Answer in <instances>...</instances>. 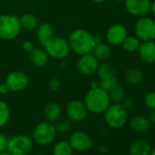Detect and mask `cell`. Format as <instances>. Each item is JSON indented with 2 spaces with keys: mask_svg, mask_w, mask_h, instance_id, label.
Listing matches in <instances>:
<instances>
[{
  "mask_svg": "<svg viewBox=\"0 0 155 155\" xmlns=\"http://www.w3.org/2000/svg\"><path fill=\"white\" fill-rule=\"evenodd\" d=\"M150 155H155V147L153 149H151V151H150Z\"/></svg>",
  "mask_w": 155,
  "mask_h": 155,
  "instance_id": "7bdbcfd3",
  "label": "cell"
},
{
  "mask_svg": "<svg viewBox=\"0 0 155 155\" xmlns=\"http://www.w3.org/2000/svg\"><path fill=\"white\" fill-rule=\"evenodd\" d=\"M150 122L147 117L142 115H135L130 120V129L137 133H143L150 129Z\"/></svg>",
  "mask_w": 155,
  "mask_h": 155,
  "instance_id": "d6986e66",
  "label": "cell"
},
{
  "mask_svg": "<svg viewBox=\"0 0 155 155\" xmlns=\"http://www.w3.org/2000/svg\"><path fill=\"white\" fill-rule=\"evenodd\" d=\"M68 142L73 150L78 152H86L90 150L93 145V141L90 134L83 130L74 131L70 135Z\"/></svg>",
  "mask_w": 155,
  "mask_h": 155,
  "instance_id": "30bf717a",
  "label": "cell"
},
{
  "mask_svg": "<svg viewBox=\"0 0 155 155\" xmlns=\"http://www.w3.org/2000/svg\"><path fill=\"white\" fill-rule=\"evenodd\" d=\"M121 104H122V106H123L126 110H130V109H132V108L134 107V105H135L134 101H133L132 99H130V98L124 99L123 101L121 102Z\"/></svg>",
  "mask_w": 155,
  "mask_h": 155,
  "instance_id": "836d02e7",
  "label": "cell"
},
{
  "mask_svg": "<svg viewBox=\"0 0 155 155\" xmlns=\"http://www.w3.org/2000/svg\"><path fill=\"white\" fill-rule=\"evenodd\" d=\"M0 155H11L8 150H5V151H1L0 152Z\"/></svg>",
  "mask_w": 155,
  "mask_h": 155,
  "instance_id": "60d3db41",
  "label": "cell"
},
{
  "mask_svg": "<svg viewBox=\"0 0 155 155\" xmlns=\"http://www.w3.org/2000/svg\"><path fill=\"white\" fill-rule=\"evenodd\" d=\"M22 28L26 30H35L38 27V18L31 13H26L19 18Z\"/></svg>",
  "mask_w": 155,
  "mask_h": 155,
  "instance_id": "603a6c76",
  "label": "cell"
},
{
  "mask_svg": "<svg viewBox=\"0 0 155 155\" xmlns=\"http://www.w3.org/2000/svg\"><path fill=\"white\" fill-rule=\"evenodd\" d=\"M60 87H61V82L58 78H52L48 82V89L53 92L58 91L60 89Z\"/></svg>",
  "mask_w": 155,
  "mask_h": 155,
  "instance_id": "1f68e13d",
  "label": "cell"
},
{
  "mask_svg": "<svg viewBox=\"0 0 155 155\" xmlns=\"http://www.w3.org/2000/svg\"><path fill=\"white\" fill-rule=\"evenodd\" d=\"M139 56L140 59L148 64H152L155 62V42L150 41H142L139 48Z\"/></svg>",
  "mask_w": 155,
  "mask_h": 155,
  "instance_id": "9a60e30c",
  "label": "cell"
},
{
  "mask_svg": "<svg viewBox=\"0 0 155 155\" xmlns=\"http://www.w3.org/2000/svg\"><path fill=\"white\" fill-rule=\"evenodd\" d=\"M43 115L47 121L55 123L60 118L61 108L57 102H49L45 106L43 110Z\"/></svg>",
  "mask_w": 155,
  "mask_h": 155,
  "instance_id": "ffe728a7",
  "label": "cell"
},
{
  "mask_svg": "<svg viewBox=\"0 0 155 155\" xmlns=\"http://www.w3.org/2000/svg\"><path fill=\"white\" fill-rule=\"evenodd\" d=\"M92 1H93L94 3H96V4H101V3L105 2L106 0H92Z\"/></svg>",
  "mask_w": 155,
  "mask_h": 155,
  "instance_id": "ab89813d",
  "label": "cell"
},
{
  "mask_svg": "<svg viewBox=\"0 0 155 155\" xmlns=\"http://www.w3.org/2000/svg\"><path fill=\"white\" fill-rule=\"evenodd\" d=\"M114 1H116V2H124L125 0H114Z\"/></svg>",
  "mask_w": 155,
  "mask_h": 155,
  "instance_id": "ee69618b",
  "label": "cell"
},
{
  "mask_svg": "<svg viewBox=\"0 0 155 155\" xmlns=\"http://www.w3.org/2000/svg\"><path fill=\"white\" fill-rule=\"evenodd\" d=\"M150 11L153 14V15H155V0L152 2V3H150Z\"/></svg>",
  "mask_w": 155,
  "mask_h": 155,
  "instance_id": "74e56055",
  "label": "cell"
},
{
  "mask_svg": "<svg viewBox=\"0 0 155 155\" xmlns=\"http://www.w3.org/2000/svg\"><path fill=\"white\" fill-rule=\"evenodd\" d=\"M44 48L48 55L54 59H64L71 51L68 41L61 37H53Z\"/></svg>",
  "mask_w": 155,
  "mask_h": 155,
  "instance_id": "8992f818",
  "label": "cell"
},
{
  "mask_svg": "<svg viewBox=\"0 0 155 155\" xmlns=\"http://www.w3.org/2000/svg\"><path fill=\"white\" fill-rule=\"evenodd\" d=\"M55 124L49 121H42L36 125L33 130V140L40 146H47L51 144L57 135Z\"/></svg>",
  "mask_w": 155,
  "mask_h": 155,
  "instance_id": "5b68a950",
  "label": "cell"
},
{
  "mask_svg": "<svg viewBox=\"0 0 155 155\" xmlns=\"http://www.w3.org/2000/svg\"><path fill=\"white\" fill-rule=\"evenodd\" d=\"M8 91H9V90L6 83L0 84V95H6Z\"/></svg>",
  "mask_w": 155,
  "mask_h": 155,
  "instance_id": "d590c367",
  "label": "cell"
},
{
  "mask_svg": "<svg viewBox=\"0 0 155 155\" xmlns=\"http://www.w3.org/2000/svg\"><path fill=\"white\" fill-rule=\"evenodd\" d=\"M104 120L106 124L114 130L121 129L128 120V110L121 103L110 104L104 111Z\"/></svg>",
  "mask_w": 155,
  "mask_h": 155,
  "instance_id": "277c9868",
  "label": "cell"
},
{
  "mask_svg": "<svg viewBox=\"0 0 155 155\" xmlns=\"http://www.w3.org/2000/svg\"><path fill=\"white\" fill-rule=\"evenodd\" d=\"M5 83L8 87L9 91L20 92L25 91L29 85L28 75L21 70H13L6 77Z\"/></svg>",
  "mask_w": 155,
  "mask_h": 155,
  "instance_id": "9c48e42d",
  "label": "cell"
},
{
  "mask_svg": "<svg viewBox=\"0 0 155 155\" xmlns=\"http://www.w3.org/2000/svg\"><path fill=\"white\" fill-rule=\"evenodd\" d=\"M33 148L32 140L25 134L13 136L8 140L7 150L11 155H28Z\"/></svg>",
  "mask_w": 155,
  "mask_h": 155,
  "instance_id": "52a82bcc",
  "label": "cell"
},
{
  "mask_svg": "<svg viewBox=\"0 0 155 155\" xmlns=\"http://www.w3.org/2000/svg\"><path fill=\"white\" fill-rule=\"evenodd\" d=\"M100 61L92 53L81 55L77 62V68L81 75L91 76L96 73Z\"/></svg>",
  "mask_w": 155,
  "mask_h": 155,
  "instance_id": "7c38bea8",
  "label": "cell"
},
{
  "mask_svg": "<svg viewBox=\"0 0 155 155\" xmlns=\"http://www.w3.org/2000/svg\"><path fill=\"white\" fill-rule=\"evenodd\" d=\"M140 45V40L136 36H129V35L125 38V39L121 43L122 48L129 53L137 51Z\"/></svg>",
  "mask_w": 155,
  "mask_h": 155,
  "instance_id": "484cf974",
  "label": "cell"
},
{
  "mask_svg": "<svg viewBox=\"0 0 155 155\" xmlns=\"http://www.w3.org/2000/svg\"><path fill=\"white\" fill-rule=\"evenodd\" d=\"M88 110L82 101L73 100L66 107V113L69 120L74 122L83 121L88 115Z\"/></svg>",
  "mask_w": 155,
  "mask_h": 155,
  "instance_id": "8fae6325",
  "label": "cell"
},
{
  "mask_svg": "<svg viewBox=\"0 0 155 155\" xmlns=\"http://www.w3.org/2000/svg\"><path fill=\"white\" fill-rule=\"evenodd\" d=\"M73 151L74 150L68 141L59 140L54 145L52 154L53 155H73Z\"/></svg>",
  "mask_w": 155,
  "mask_h": 155,
  "instance_id": "d4e9b609",
  "label": "cell"
},
{
  "mask_svg": "<svg viewBox=\"0 0 155 155\" xmlns=\"http://www.w3.org/2000/svg\"><path fill=\"white\" fill-rule=\"evenodd\" d=\"M150 142L144 139H138L131 142L130 146V155H150L151 151Z\"/></svg>",
  "mask_w": 155,
  "mask_h": 155,
  "instance_id": "e0dca14e",
  "label": "cell"
},
{
  "mask_svg": "<svg viewBox=\"0 0 155 155\" xmlns=\"http://www.w3.org/2000/svg\"><path fill=\"white\" fill-rule=\"evenodd\" d=\"M55 127L57 130V132H60V133H65L70 130L71 129V123L69 120H58L57 122H55Z\"/></svg>",
  "mask_w": 155,
  "mask_h": 155,
  "instance_id": "f546056e",
  "label": "cell"
},
{
  "mask_svg": "<svg viewBox=\"0 0 155 155\" xmlns=\"http://www.w3.org/2000/svg\"><path fill=\"white\" fill-rule=\"evenodd\" d=\"M125 81L131 85H138L141 83L143 80V74L142 72L136 68H130L126 69L124 73Z\"/></svg>",
  "mask_w": 155,
  "mask_h": 155,
  "instance_id": "7402d4cb",
  "label": "cell"
},
{
  "mask_svg": "<svg viewBox=\"0 0 155 155\" xmlns=\"http://www.w3.org/2000/svg\"><path fill=\"white\" fill-rule=\"evenodd\" d=\"M91 53L96 57V58L99 61L105 62L110 58L111 55V50L109 45H107L106 43L101 42L95 45Z\"/></svg>",
  "mask_w": 155,
  "mask_h": 155,
  "instance_id": "44dd1931",
  "label": "cell"
},
{
  "mask_svg": "<svg viewBox=\"0 0 155 155\" xmlns=\"http://www.w3.org/2000/svg\"><path fill=\"white\" fill-rule=\"evenodd\" d=\"M110 101L113 103H121L123 100L125 99V90L124 88L119 83L117 84L113 89H111L109 92Z\"/></svg>",
  "mask_w": 155,
  "mask_h": 155,
  "instance_id": "4316f807",
  "label": "cell"
},
{
  "mask_svg": "<svg viewBox=\"0 0 155 155\" xmlns=\"http://www.w3.org/2000/svg\"><path fill=\"white\" fill-rule=\"evenodd\" d=\"M10 119V109L7 102L0 100V128L7 125Z\"/></svg>",
  "mask_w": 155,
  "mask_h": 155,
  "instance_id": "83f0119b",
  "label": "cell"
},
{
  "mask_svg": "<svg viewBox=\"0 0 155 155\" xmlns=\"http://www.w3.org/2000/svg\"><path fill=\"white\" fill-rule=\"evenodd\" d=\"M68 41L70 50L79 56L91 53L96 45L94 36L84 28L73 30L69 35Z\"/></svg>",
  "mask_w": 155,
  "mask_h": 155,
  "instance_id": "6da1fadb",
  "label": "cell"
},
{
  "mask_svg": "<svg viewBox=\"0 0 155 155\" xmlns=\"http://www.w3.org/2000/svg\"><path fill=\"white\" fill-rule=\"evenodd\" d=\"M22 48H23V49H24L25 51H27V52H30V51L34 48V45H33V43H32L31 41H29V40H26V41H24V42H23V44H22Z\"/></svg>",
  "mask_w": 155,
  "mask_h": 155,
  "instance_id": "e575fe53",
  "label": "cell"
},
{
  "mask_svg": "<svg viewBox=\"0 0 155 155\" xmlns=\"http://www.w3.org/2000/svg\"><path fill=\"white\" fill-rule=\"evenodd\" d=\"M97 74L100 80H106V79H110V78L115 77V68L113 67L112 64L108 63L107 61L101 63L99 65L98 69H97Z\"/></svg>",
  "mask_w": 155,
  "mask_h": 155,
  "instance_id": "cb8c5ba5",
  "label": "cell"
},
{
  "mask_svg": "<svg viewBox=\"0 0 155 155\" xmlns=\"http://www.w3.org/2000/svg\"><path fill=\"white\" fill-rule=\"evenodd\" d=\"M128 36L127 28L121 24H114L109 28L106 33V39L111 46H120Z\"/></svg>",
  "mask_w": 155,
  "mask_h": 155,
  "instance_id": "5bb4252c",
  "label": "cell"
},
{
  "mask_svg": "<svg viewBox=\"0 0 155 155\" xmlns=\"http://www.w3.org/2000/svg\"><path fill=\"white\" fill-rule=\"evenodd\" d=\"M136 37L141 41L155 39V21L148 17H140L134 26Z\"/></svg>",
  "mask_w": 155,
  "mask_h": 155,
  "instance_id": "ba28073f",
  "label": "cell"
},
{
  "mask_svg": "<svg viewBox=\"0 0 155 155\" xmlns=\"http://www.w3.org/2000/svg\"><path fill=\"white\" fill-rule=\"evenodd\" d=\"M37 155H45V154H42V153H38V154H37Z\"/></svg>",
  "mask_w": 155,
  "mask_h": 155,
  "instance_id": "f6af8a7d",
  "label": "cell"
},
{
  "mask_svg": "<svg viewBox=\"0 0 155 155\" xmlns=\"http://www.w3.org/2000/svg\"><path fill=\"white\" fill-rule=\"evenodd\" d=\"M147 118L150 123H155V110H151V111L149 113V116Z\"/></svg>",
  "mask_w": 155,
  "mask_h": 155,
  "instance_id": "8d00e7d4",
  "label": "cell"
},
{
  "mask_svg": "<svg viewBox=\"0 0 155 155\" xmlns=\"http://www.w3.org/2000/svg\"><path fill=\"white\" fill-rule=\"evenodd\" d=\"M100 150H101V152H106V150H107L106 147H104V146H101Z\"/></svg>",
  "mask_w": 155,
  "mask_h": 155,
  "instance_id": "b9f144b4",
  "label": "cell"
},
{
  "mask_svg": "<svg viewBox=\"0 0 155 155\" xmlns=\"http://www.w3.org/2000/svg\"><path fill=\"white\" fill-rule=\"evenodd\" d=\"M99 87V83H97L96 81H93L91 83V89H95V88H98Z\"/></svg>",
  "mask_w": 155,
  "mask_h": 155,
  "instance_id": "f35d334b",
  "label": "cell"
},
{
  "mask_svg": "<svg viewBox=\"0 0 155 155\" xmlns=\"http://www.w3.org/2000/svg\"><path fill=\"white\" fill-rule=\"evenodd\" d=\"M124 6L131 16L143 17L150 12V0H125Z\"/></svg>",
  "mask_w": 155,
  "mask_h": 155,
  "instance_id": "4fadbf2b",
  "label": "cell"
},
{
  "mask_svg": "<svg viewBox=\"0 0 155 155\" xmlns=\"http://www.w3.org/2000/svg\"><path fill=\"white\" fill-rule=\"evenodd\" d=\"M54 37V28L53 27L46 22L38 25L37 28V38L40 45L45 47V45Z\"/></svg>",
  "mask_w": 155,
  "mask_h": 155,
  "instance_id": "2e32d148",
  "label": "cell"
},
{
  "mask_svg": "<svg viewBox=\"0 0 155 155\" xmlns=\"http://www.w3.org/2000/svg\"><path fill=\"white\" fill-rule=\"evenodd\" d=\"M117 84H119V81L116 77H113V78H110V79L101 80V81L99 82V87L101 88L102 90L106 91L107 92H109Z\"/></svg>",
  "mask_w": 155,
  "mask_h": 155,
  "instance_id": "f1b7e54d",
  "label": "cell"
},
{
  "mask_svg": "<svg viewBox=\"0 0 155 155\" xmlns=\"http://www.w3.org/2000/svg\"><path fill=\"white\" fill-rule=\"evenodd\" d=\"M83 102L89 112L101 114L103 113L110 105V98L106 91L98 87L91 89L86 93Z\"/></svg>",
  "mask_w": 155,
  "mask_h": 155,
  "instance_id": "7a4b0ae2",
  "label": "cell"
},
{
  "mask_svg": "<svg viewBox=\"0 0 155 155\" xmlns=\"http://www.w3.org/2000/svg\"><path fill=\"white\" fill-rule=\"evenodd\" d=\"M144 103L150 110H155V91H150L145 95Z\"/></svg>",
  "mask_w": 155,
  "mask_h": 155,
  "instance_id": "4dcf8cb0",
  "label": "cell"
},
{
  "mask_svg": "<svg viewBox=\"0 0 155 155\" xmlns=\"http://www.w3.org/2000/svg\"><path fill=\"white\" fill-rule=\"evenodd\" d=\"M8 139L2 133H0V152L5 151L8 149Z\"/></svg>",
  "mask_w": 155,
  "mask_h": 155,
  "instance_id": "d6a6232c",
  "label": "cell"
},
{
  "mask_svg": "<svg viewBox=\"0 0 155 155\" xmlns=\"http://www.w3.org/2000/svg\"><path fill=\"white\" fill-rule=\"evenodd\" d=\"M29 53V59L33 65L38 68L45 67L48 62L49 56L47 51L40 48H34Z\"/></svg>",
  "mask_w": 155,
  "mask_h": 155,
  "instance_id": "ac0fdd59",
  "label": "cell"
},
{
  "mask_svg": "<svg viewBox=\"0 0 155 155\" xmlns=\"http://www.w3.org/2000/svg\"><path fill=\"white\" fill-rule=\"evenodd\" d=\"M21 30L19 18L11 14H0V38L11 41L19 36Z\"/></svg>",
  "mask_w": 155,
  "mask_h": 155,
  "instance_id": "3957f363",
  "label": "cell"
}]
</instances>
